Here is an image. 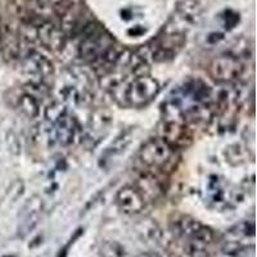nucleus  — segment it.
I'll return each mask as SVG.
<instances>
[{"instance_id": "f257e3e1", "label": "nucleus", "mask_w": 257, "mask_h": 257, "mask_svg": "<svg viewBox=\"0 0 257 257\" xmlns=\"http://www.w3.org/2000/svg\"><path fill=\"white\" fill-rule=\"evenodd\" d=\"M138 158L141 164L151 171H170L176 165V148L170 146L164 139L151 138L139 149Z\"/></svg>"}, {"instance_id": "f03ea898", "label": "nucleus", "mask_w": 257, "mask_h": 257, "mask_svg": "<svg viewBox=\"0 0 257 257\" xmlns=\"http://www.w3.org/2000/svg\"><path fill=\"white\" fill-rule=\"evenodd\" d=\"M81 41L79 45V54L89 63H99L103 57L114 47V43L108 34L94 24H85L80 29Z\"/></svg>"}, {"instance_id": "7ed1b4c3", "label": "nucleus", "mask_w": 257, "mask_h": 257, "mask_svg": "<svg viewBox=\"0 0 257 257\" xmlns=\"http://www.w3.org/2000/svg\"><path fill=\"white\" fill-rule=\"evenodd\" d=\"M160 90L161 85L157 79L149 75L137 76L128 82L125 93V102L132 107L141 108L152 102Z\"/></svg>"}, {"instance_id": "20e7f679", "label": "nucleus", "mask_w": 257, "mask_h": 257, "mask_svg": "<svg viewBox=\"0 0 257 257\" xmlns=\"http://www.w3.org/2000/svg\"><path fill=\"white\" fill-rule=\"evenodd\" d=\"M243 63L235 56L225 54L213 58L208 64V73L219 84H234L243 75Z\"/></svg>"}, {"instance_id": "39448f33", "label": "nucleus", "mask_w": 257, "mask_h": 257, "mask_svg": "<svg viewBox=\"0 0 257 257\" xmlns=\"http://www.w3.org/2000/svg\"><path fill=\"white\" fill-rule=\"evenodd\" d=\"M21 67L27 76L31 77V80H38V81H45L53 76L54 67L53 63L41 53L30 50L26 52L24 56L20 58Z\"/></svg>"}, {"instance_id": "423d86ee", "label": "nucleus", "mask_w": 257, "mask_h": 257, "mask_svg": "<svg viewBox=\"0 0 257 257\" xmlns=\"http://www.w3.org/2000/svg\"><path fill=\"white\" fill-rule=\"evenodd\" d=\"M32 26L35 30V38L44 45V48L50 52H57L62 49L66 41V34L59 26L50 22L49 20L36 17L35 22H32Z\"/></svg>"}, {"instance_id": "0eeeda50", "label": "nucleus", "mask_w": 257, "mask_h": 257, "mask_svg": "<svg viewBox=\"0 0 257 257\" xmlns=\"http://www.w3.org/2000/svg\"><path fill=\"white\" fill-rule=\"evenodd\" d=\"M49 138L54 143L67 147L77 139L80 126L77 120L70 113H64L57 121L49 123Z\"/></svg>"}, {"instance_id": "6e6552de", "label": "nucleus", "mask_w": 257, "mask_h": 257, "mask_svg": "<svg viewBox=\"0 0 257 257\" xmlns=\"http://www.w3.org/2000/svg\"><path fill=\"white\" fill-rule=\"evenodd\" d=\"M158 138L173 146L174 148L187 147L192 142V135L187 127V121L161 120L158 125Z\"/></svg>"}, {"instance_id": "1a4fd4ad", "label": "nucleus", "mask_w": 257, "mask_h": 257, "mask_svg": "<svg viewBox=\"0 0 257 257\" xmlns=\"http://www.w3.org/2000/svg\"><path fill=\"white\" fill-rule=\"evenodd\" d=\"M176 233L194 245H203L212 242L213 233L210 228L190 217H183L176 222Z\"/></svg>"}, {"instance_id": "9d476101", "label": "nucleus", "mask_w": 257, "mask_h": 257, "mask_svg": "<svg viewBox=\"0 0 257 257\" xmlns=\"http://www.w3.org/2000/svg\"><path fill=\"white\" fill-rule=\"evenodd\" d=\"M134 187L141 193L146 202L157 201L165 192L160 178L153 171L147 169L137 174Z\"/></svg>"}, {"instance_id": "9b49d317", "label": "nucleus", "mask_w": 257, "mask_h": 257, "mask_svg": "<svg viewBox=\"0 0 257 257\" xmlns=\"http://www.w3.org/2000/svg\"><path fill=\"white\" fill-rule=\"evenodd\" d=\"M117 207L126 215H138L146 207V201L138 189L133 185H125L120 188L114 197Z\"/></svg>"}, {"instance_id": "f8f14e48", "label": "nucleus", "mask_w": 257, "mask_h": 257, "mask_svg": "<svg viewBox=\"0 0 257 257\" xmlns=\"http://www.w3.org/2000/svg\"><path fill=\"white\" fill-rule=\"evenodd\" d=\"M44 211V201L40 196H32L27 199L26 205L24 206V210L21 212V229L24 233H29L39 224L41 213Z\"/></svg>"}, {"instance_id": "ddd939ff", "label": "nucleus", "mask_w": 257, "mask_h": 257, "mask_svg": "<svg viewBox=\"0 0 257 257\" xmlns=\"http://www.w3.org/2000/svg\"><path fill=\"white\" fill-rule=\"evenodd\" d=\"M0 49L6 61L15 62L20 59L21 41L15 32L8 27H4L0 34Z\"/></svg>"}, {"instance_id": "4468645a", "label": "nucleus", "mask_w": 257, "mask_h": 257, "mask_svg": "<svg viewBox=\"0 0 257 257\" xmlns=\"http://www.w3.org/2000/svg\"><path fill=\"white\" fill-rule=\"evenodd\" d=\"M133 139V133L132 132H126L122 133L121 135L116 138V141L111 144V146L107 148V151L104 152L103 157H104V161H111L113 158H116L117 156L122 155L126 151L130 143H132Z\"/></svg>"}, {"instance_id": "2eb2a0df", "label": "nucleus", "mask_w": 257, "mask_h": 257, "mask_svg": "<svg viewBox=\"0 0 257 257\" xmlns=\"http://www.w3.org/2000/svg\"><path fill=\"white\" fill-rule=\"evenodd\" d=\"M18 105H20V109L22 111V113L29 117V118H36V117L40 116L41 103L27 93H24L20 96Z\"/></svg>"}, {"instance_id": "dca6fc26", "label": "nucleus", "mask_w": 257, "mask_h": 257, "mask_svg": "<svg viewBox=\"0 0 257 257\" xmlns=\"http://www.w3.org/2000/svg\"><path fill=\"white\" fill-rule=\"evenodd\" d=\"M25 93L34 96L35 99H38L41 103L49 96V89H48V85L45 84V81L31 80V81L25 85Z\"/></svg>"}, {"instance_id": "f3484780", "label": "nucleus", "mask_w": 257, "mask_h": 257, "mask_svg": "<svg viewBox=\"0 0 257 257\" xmlns=\"http://www.w3.org/2000/svg\"><path fill=\"white\" fill-rule=\"evenodd\" d=\"M190 257H208V254L206 253L205 251H202V249H193L192 251V254H190Z\"/></svg>"}, {"instance_id": "a211bd4d", "label": "nucleus", "mask_w": 257, "mask_h": 257, "mask_svg": "<svg viewBox=\"0 0 257 257\" xmlns=\"http://www.w3.org/2000/svg\"><path fill=\"white\" fill-rule=\"evenodd\" d=\"M139 257H160L157 253H143Z\"/></svg>"}]
</instances>
